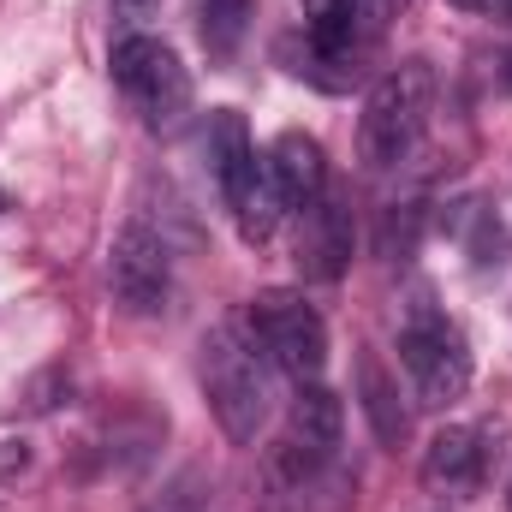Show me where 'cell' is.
<instances>
[{"instance_id":"9c48e42d","label":"cell","mask_w":512,"mask_h":512,"mask_svg":"<svg viewBox=\"0 0 512 512\" xmlns=\"http://www.w3.org/2000/svg\"><path fill=\"white\" fill-rule=\"evenodd\" d=\"M268 173H274L286 209H310L328 191V155L310 131H280L274 149H268Z\"/></svg>"},{"instance_id":"8992f818","label":"cell","mask_w":512,"mask_h":512,"mask_svg":"<svg viewBox=\"0 0 512 512\" xmlns=\"http://www.w3.org/2000/svg\"><path fill=\"white\" fill-rule=\"evenodd\" d=\"M167 280H173L167 239H161L149 221H126L120 239H114V256H108V286H114V298L126 304L131 316H149V310H161Z\"/></svg>"},{"instance_id":"6da1fadb","label":"cell","mask_w":512,"mask_h":512,"mask_svg":"<svg viewBox=\"0 0 512 512\" xmlns=\"http://www.w3.org/2000/svg\"><path fill=\"white\" fill-rule=\"evenodd\" d=\"M268 352H256L251 322H221L203 334V358H197V376H203V393H209V411L215 423L251 447L268 423Z\"/></svg>"},{"instance_id":"3957f363","label":"cell","mask_w":512,"mask_h":512,"mask_svg":"<svg viewBox=\"0 0 512 512\" xmlns=\"http://www.w3.org/2000/svg\"><path fill=\"white\" fill-rule=\"evenodd\" d=\"M251 334L268 352V364L292 382H316L328 370V322L316 316V304L292 286H268L251 298Z\"/></svg>"},{"instance_id":"e0dca14e","label":"cell","mask_w":512,"mask_h":512,"mask_svg":"<svg viewBox=\"0 0 512 512\" xmlns=\"http://www.w3.org/2000/svg\"><path fill=\"white\" fill-rule=\"evenodd\" d=\"M507 507H512V489H507Z\"/></svg>"},{"instance_id":"4fadbf2b","label":"cell","mask_w":512,"mask_h":512,"mask_svg":"<svg viewBox=\"0 0 512 512\" xmlns=\"http://www.w3.org/2000/svg\"><path fill=\"white\" fill-rule=\"evenodd\" d=\"M227 209H233V221H239V239H245V245H268V239H274L286 197H280V185H274L268 161H262V173H256V179L233 197V203H227Z\"/></svg>"},{"instance_id":"7a4b0ae2","label":"cell","mask_w":512,"mask_h":512,"mask_svg":"<svg viewBox=\"0 0 512 512\" xmlns=\"http://www.w3.org/2000/svg\"><path fill=\"white\" fill-rule=\"evenodd\" d=\"M435 108V72L429 60H399L393 72H382L364 96V120H358V149L370 167H399L417 137L429 126Z\"/></svg>"},{"instance_id":"2e32d148","label":"cell","mask_w":512,"mask_h":512,"mask_svg":"<svg viewBox=\"0 0 512 512\" xmlns=\"http://www.w3.org/2000/svg\"><path fill=\"white\" fill-rule=\"evenodd\" d=\"M459 12H477V18H512V0H447Z\"/></svg>"},{"instance_id":"5bb4252c","label":"cell","mask_w":512,"mask_h":512,"mask_svg":"<svg viewBox=\"0 0 512 512\" xmlns=\"http://www.w3.org/2000/svg\"><path fill=\"white\" fill-rule=\"evenodd\" d=\"M251 0H197V30H203V48L215 54V60H227V54H239V42H245V30H251Z\"/></svg>"},{"instance_id":"7c38bea8","label":"cell","mask_w":512,"mask_h":512,"mask_svg":"<svg viewBox=\"0 0 512 512\" xmlns=\"http://www.w3.org/2000/svg\"><path fill=\"white\" fill-rule=\"evenodd\" d=\"M358 399H364V417H370L376 441H382V447H405V435H411V411H405L399 382L382 370V358H376V352H364V358H358Z\"/></svg>"},{"instance_id":"9a60e30c","label":"cell","mask_w":512,"mask_h":512,"mask_svg":"<svg viewBox=\"0 0 512 512\" xmlns=\"http://www.w3.org/2000/svg\"><path fill=\"white\" fill-rule=\"evenodd\" d=\"M393 12H399V0H346V30H352V42L364 54H376V42L393 24Z\"/></svg>"},{"instance_id":"52a82bcc","label":"cell","mask_w":512,"mask_h":512,"mask_svg":"<svg viewBox=\"0 0 512 512\" xmlns=\"http://www.w3.org/2000/svg\"><path fill=\"white\" fill-rule=\"evenodd\" d=\"M334 447H340V399L322 382H298L286 411V447H280L286 477H316L334 459Z\"/></svg>"},{"instance_id":"5b68a950","label":"cell","mask_w":512,"mask_h":512,"mask_svg":"<svg viewBox=\"0 0 512 512\" xmlns=\"http://www.w3.org/2000/svg\"><path fill=\"white\" fill-rule=\"evenodd\" d=\"M114 84L155 131H173L191 114V72L179 66V54L161 36H120L114 42Z\"/></svg>"},{"instance_id":"ba28073f","label":"cell","mask_w":512,"mask_h":512,"mask_svg":"<svg viewBox=\"0 0 512 512\" xmlns=\"http://www.w3.org/2000/svg\"><path fill=\"white\" fill-rule=\"evenodd\" d=\"M304 227H298V268L310 280H340L346 262H352V209L340 197H316L310 209H298Z\"/></svg>"},{"instance_id":"277c9868","label":"cell","mask_w":512,"mask_h":512,"mask_svg":"<svg viewBox=\"0 0 512 512\" xmlns=\"http://www.w3.org/2000/svg\"><path fill=\"white\" fill-rule=\"evenodd\" d=\"M399 364L423 405H453L471 387V346H465L459 322H447L429 304H411V316L399 328Z\"/></svg>"},{"instance_id":"8fae6325","label":"cell","mask_w":512,"mask_h":512,"mask_svg":"<svg viewBox=\"0 0 512 512\" xmlns=\"http://www.w3.org/2000/svg\"><path fill=\"white\" fill-rule=\"evenodd\" d=\"M203 143H209V167H215V179H221V197L233 203L256 173H262L256 143H251V131H245V114L221 108V114L209 120V137H203Z\"/></svg>"},{"instance_id":"30bf717a","label":"cell","mask_w":512,"mask_h":512,"mask_svg":"<svg viewBox=\"0 0 512 512\" xmlns=\"http://www.w3.org/2000/svg\"><path fill=\"white\" fill-rule=\"evenodd\" d=\"M483 477V435L465 423H447L429 447H423V483L435 495H465Z\"/></svg>"}]
</instances>
